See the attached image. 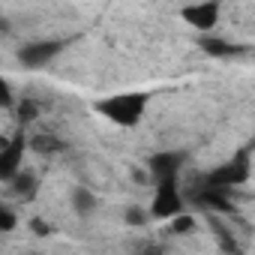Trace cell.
Masks as SVG:
<instances>
[{
  "mask_svg": "<svg viewBox=\"0 0 255 255\" xmlns=\"http://www.w3.org/2000/svg\"><path fill=\"white\" fill-rule=\"evenodd\" d=\"M246 177H249V165H246V159H234V162L216 168V171L207 177V186L225 189V186H231V183H243Z\"/></svg>",
  "mask_w": 255,
  "mask_h": 255,
  "instance_id": "cell-7",
  "label": "cell"
},
{
  "mask_svg": "<svg viewBox=\"0 0 255 255\" xmlns=\"http://www.w3.org/2000/svg\"><path fill=\"white\" fill-rule=\"evenodd\" d=\"M147 102H150V93H141V90H123V93H111V96H105V99H96L93 102V108L105 117V120H111V123H117V126H138L141 123V117H144V111H147Z\"/></svg>",
  "mask_w": 255,
  "mask_h": 255,
  "instance_id": "cell-1",
  "label": "cell"
},
{
  "mask_svg": "<svg viewBox=\"0 0 255 255\" xmlns=\"http://www.w3.org/2000/svg\"><path fill=\"white\" fill-rule=\"evenodd\" d=\"M192 201H195L198 207H204L207 213H216V216H228V213H234V204H231V198L225 195V189H216V186H207V183L195 189Z\"/></svg>",
  "mask_w": 255,
  "mask_h": 255,
  "instance_id": "cell-6",
  "label": "cell"
},
{
  "mask_svg": "<svg viewBox=\"0 0 255 255\" xmlns=\"http://www.w3.org/2000/svg\"><path fill=\"white\" fill-rule=\"evenodd\" d=\"M27 144H30L36 153H60V150H66V144H63L57 135H51V132H39V135H33Z\"/></svg>",
  "mask_w": 255,
  "mask_h": 255,
  "instance_id": "cell-12",
  "label": "cell"
},
{
  "mask_svg": "<svg viewBox=\"0 0 255 255\" xmlns=\"http://www.w3.org/2000/svg\"><path fill=\"white\" fill-rule=\"evenodd\" d=\"M30 231H33L36 237H48V234L54 231V225L45 222V219H30Z\"/></svg>",
  "mask_w": 255,
  "mask_h": 255,
  "instance_id": "cell-17",
  "label": "cell"
},
{
  "mask_svg": "<svg viewBox=\"0 0 255 255\" xmlns=\"http://www.w3.org/2000/svg\"><path fill=\"white\" fill-rule=\"evenodd\" d=\"M9 189H12L18 198L30 201V198L36 195V174H33V171H27V168H21V171L9 180Z\"/></svg>",
  "mask_w": 255,
  "mask_h": 255,
  "instance_id": "cell-10",
  "label": "cell"
},
{
  "mask_svg": "<svg viewBox=\"0 0 255 255\" xmlns=\"http://www.w3.org/2000/svg\"><path fill=\"white\" fill-rule=\"evenodd\" d=\"M195 225H198V222H195V216H189L186 210H183L180 216L168 219V231H171V234H192V231H195Z\"/></svg>",
  "mask_w": 255,
  "mask_h": 255,
  "instance_id": "cell-13",
  "label": "cell"
},
{
  "mask_svg": "<svg viewBox=\"0 0 255 255\" xmlns=\"http://www.w3.org/2000/svg\"><path fill=\"white\" fill-rule=\"evenodd\" d=\"M15 222H18V219H15V213H12V207H0V231L9 234V231L15 228Z\"/></svg>",
  "mask_w": 255,
  "mask_h": 255,
  "instance_id": "cell-16",
  "label": "cell"
},
{
  "mask_svg": "<svg viewBox=\"0 0 255 255\" xmlns=\"http://www.w3.org/2000/svg\"><path fill=\"white\" fill-rule=\"evenodd\" d=\"M186 210V201H183V192H180V183L177 177H162L156 180V192H153V201H150V213L162 222L180 216Z\"/></svg>",
  "mask_w": 255,
  "mask_h": 255,
  "instance_id": "cell-2",
  "label": "cell"
},
{
  "mask_svg": "<svg viewBox=\"0 0 255 255\" xmlns=\"http://www.w3.org/2000/svg\"><path fill=\"white\" fill-rule=\"evenodd\" d=\"M36 117H39L36 102H33V99H21V102H18V120H21V123H33Z\"/></svg>",
  "mask_w": 255,
  "mask_h": 255,
  "instance_id": "cell-14",
  "label": "cell"
},
{
  "mask_svg": "<svg viewBox=\"0 0 255 255\" xmlns=\"http://www.w3.org/2000/svg\"><path fill=\"white\" fill-rule=\"evenodd\" d=\"M24 135H12V138H6L3 144H0V177H3V183H9L24 165H21V159H24Z\"/></svg>",
  "mask_w": 255,
  "mask_h": 255,
  "instance_id": "cell-5",
  "label": "cell"
},
{
  "mask_svg": "<svg viewBox=\"0 0 255 255\" xmlns=\"http://www.w3.org/2000/svg\"><path fill=\"white\" fill-rule=\"evenodd\" d=\"M123 219L129 222V225H144V222H147V213H144V207L129 204V207H126V213H123Z\"/></svg>",
  "mask_w": 255,
  "mask_h": 255,
  "instance_id": "cell-15",
  "label": "cell"
},
{
  "mask_svg": "<svg viewBox=\"0 0 255 255\" xmlns=\"http://www.w3.org/2000/svg\"><path fill=\"white\" fill-rule=\"evenodd\" d=\"M63 48H66L63 39H33V42H24V45L18 48V60H21V66H27V69H39V66L51 63Z\"/></svg>",
  "mask_w": 255,
  "mask_h": 255,
  "instance_id": "cell-3",
  "label": "cell"
},
{
  "mask_svg": "<svg viewBox=\"0 0 255 255\" xmlns=\"http://www.w3.org/2000/svg\"><path fill=\"white\" fill-rule=\"evenodd\" d=\"M183 21L189 27H195L198 33H210L216 24H219V15H222V0H198V3H189L183 6Z\"/></svg>",
  "mask_w": 255,
  "mask_h": 255,
  "instance_id": "cell-4",
  "label": "cell"
},
{
  "mask_svg": "<svg viewBox=\"0 0 255 255\" xmlns=\"http://www.w3.org/2000/svg\"><path fill=\"white\" fill-rule=\"evenodd\" d=\"M69 201H72V210H75L78 216H90V213H96V207H99L96 195H93L87 186H75L72 195H69Z\"/></svg>",
  "mask_w": 255,
  "mask_h": 255,
  "instance_id": "cell-9",
  "label": "cell"
},
{
  "mask_svg": "<svg viewBox=\"0 0 255 255\" xmlns=\"http://www.w3.org/2000/svg\"><path fill=\"white\" fill-rule=\"evenodd\" d=\"M201 48L210 54V57H231V54H243L240 45H231L225 39H213V36H201Z\"/></svg>",
  "mask_w": 255,
  "mask_h": 255,
  "instance_id": "cell-11",
  "label": "cell"
},
{
  "mask_svg": "<svg viewBox=\"0 0 255 255\" xmlns=\"http://www.w3.org/2000/svg\"><path fill=\"white\" fill-rule=\"evenodd\" d=\"M180 165H183V153H156V156H150V171H153L156 180L177 177Z\"/></svg>",
  "mask_w": 255,
  "mask_h": 255,
  "instance_id": "cell-8",
  "label": "cell"
}]
</instances>
